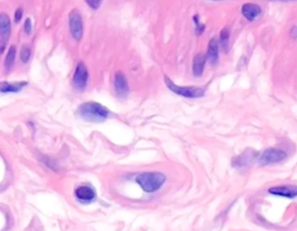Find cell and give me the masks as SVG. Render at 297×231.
I'll return each instance as SVG.
<instances>
[{
    "mask_svg": "<svg viewBox=\"0 0 297 231\" xmlns=\"http://www.w3.org/2000/svg\"><path fill=\"white\" fill-rule=\"evenodd\" d=\"M78 115L87 122H102L108 118L109 110L99 102H88L79 107Z\"/></svg>",
    "mask_w": 297,
    "mask_h": 231,
    "instance_id": "6da1fadb",
    "label": "cell"
},
{
    "mask_svg": "<svg viewBox=\"0 0 297 231\" xmlns=\"http://www.w3.org/2000/svg\"><path fill=\"white\" fill-rule=\"evenodd\" d=\"M135 181L147 193L159 190L166 181V176L159 172H145L138 175Z\"/></svg>",
    "mask_w": 297,
    "mask_h": 231,
    "instance_id": "7a4b0ae2",
    "label": "cell"
},
{
    "mask_svg": "<svg viewBox=\"0 0 297 231\" xmlns=\"http://www.w3.org/2000/svg\"><path fill=\"white\" fill-rule=\"evenodd\" d=\"M164 80L167 88L170 90L172 92L175 93L179 96H183L186 98H200L205 95V90L203 88L195 86H177L167 76H165Z\"/></svg>",
    "mask_w": 297,
    "mask_h": 231,
    "instance_id": "3957f363",
    "label": "cell"
},
{
    "mask_svg": "<svg viewBox=\"0 0 297 231\" xmlns=\"http://www.w3.org/2000/svg\"><path fill=\"white\" fill-rule=\"evenodd\" d=\"M287 153L280 148H268L258 155L257 162L260 166H269L282 162L287 158Z\"/></svg>",
    "mask_w": 297,
    "mask_h": 231,
    "instance_id": "277c9868",
    "label": "cell"
},
{
    "mask_svg": "<svg viewBox=\"0 0 297 231\" xmlns=\"http://www.w3.org/2000/svg\"><path fill=\"white\" fill-rule=\"evenodd\" d=\"M69 27L72 36L74 40L80 41L83 36V23L82 16L77 9H74L68 16Z\"/></svg>",
    "mask_w": 297,
    "mask_h": 231,
    "instance_id": "5b68a950",
    "label": "cell"
},
{
    "mask_svg": "<svg viewBox=\"0 0 297 231\" xmlns=\"http://www.w3.org/2000/svg\"><path fill=\"white\" fill-rule=\"evenodd\" d=\"M267 192L269 195L277 198L294 199L297 198V185H278L268 188Z\"/></svg>",
    "mask_w": 297,
    "mask_h": 231,
    "instance_id": "8992f818",
    "label": "cell"
},
{
    "mask_svg": "<svg viewBox=\"0 0 297 231\" xmlns=\"http://www.w3.org/2000/svg\"><path fill=\"white\" fill-rule=\"evenodd\" d=\"M257 158L258 155H256V152H254V150L247 148L240 155L233 158L232 165L236 168H248L254 162L255 159L257 161Z\"/></svg>",
    "mask_w": 297,
    "mask_h": 231,
    "instance_id": "52a82bcc",
    "label": "cell"
},
{
    "mask_svg": "<svg viewBox=\"0 0 297 231\" xmlns=\"http://www.w3.org/2000/svg\"><path fill=\"white\" fill-rule=\"evenodd\" d=\"M88 76L89 74L86 64L82 62L78 64L73 78L74 87L80 90L86 89L88 82Z\"/></svg>",
    "mask_w": 297,
    "mask_h": 231,
    "instance_id": "ba28073f",
    "label": "cell"
},
{
    "mask_svg": "<svg viewBox=\"0 0 297 231\" xmlns=\"http://www.w3.org/2000/svg\"><path fill=\"white\" fill-rule=\"evenodd\" d=\"M11 20L9 16L6 14L0 15V48L2 53L7 46V42L11 35Z\"/></svg>",
    "mask_w": 297,
    "mask_h": 231,
    "instance_id": "9c48e42d",
    "label": "cell"
},
{
    "mask_svg": "<svg viewBox=\"0 0 297 231\" xmlns=\"http://www.w3.org/2000/svg\"><path fill=\"white\" fill-rule=\"evenodd\" d=\"M114 90L120 98H126L130 92L127 78L121 72H117L114 75Z\"/></svg>",
    "mask_w": 297,
    "mask_h": 231,
    "instance_id": "30bf717a",
    "label": "cell"
},
{
    "mask_svg": "<svg viewBox=\"0 0 297 231\" xmlns=\"http://www.w3.org/2000/svg\"><path fill=\"white\" fill-rule=\"evenodd\" d=\"M76 198L82 202H89L94 201L96 193L94 188L88 185H80L75 190Z\"/></svg>",
    "mask_w": 297,
    "mask_h": 231,
    "instance_id": "8fae6325",
    "label": "cell"
},
{
    "mask_svg": "<svg viewBox=\"0 0 297 231\" xmlns=\"http://www.w3.org/2000/svg\"><path fill=\"white\" fill-rule=\"evenodd\" d=\"M262 12L261 8L258 4L252 3L244 4L241 7V14L248 21H254Z\"/></svg>",
    "mask_w": 297,
    "mask_h": 231,
    "instance_id": "7c38bea8",
    "label": "cell"
},
{
    "mask_svg": "<svg viewBox=\"0 0 297 231\" xmlns=\"http://www.w3.org/2000/svg\"><path fill=\"white\" fill-rule=\"evenodd\" d=\"M219 41L214 38L209 41L207 47V58L212 64H215L219 61Z\"/></svg>",
    "mask_w": 297,
    "mask_h": 231,
    "instance_id": "4fadbf2b",
    "label": "cell"
},
{
    "mask_svg": "<svg viewBox=\"0 0 297 231\" xmlns=\"http://www.w3.org/2000/svg\"><path fill=\"white\" fill-rule=\"evenodd\" d=\"M207 58V56L203 53H199L197 55H195L193 61V74L194 76L199 78L203 74Z\"/></svg>",
    "mask_w": 297,
    "mask_h": 231,
    "instance_id": "5bb4252c",
    "label": "cell"
},
{
    "mask_svg": "<svg viewBox=\"0 0 297 231\" xmlns=\"http://www.w3.org/2000/svg\"><path fill=\"white\" fill-rule=\"evenodd\" d=\"M27 86V82H1V92L3 93L19 92Z\"/></svg>",
    "mask_w": 297,
    "mask_h": 231,
    "instance_id": "9a60e30c",
    "label": "cell"
},
{
    "mask_svg": "<svg viewBox=\"0 0 297 231\" xmlns=\"http://www.w3.org/2000/svg\"><path fill=\"white\" fill-rule=\"evenodd\" d=\"M15 58H16V46H12L8 50L7 56H6V60H5V69L7 72H9L13 68L15 62Z\"/></svg>",
    "mask_w": 297,
    "mask_h": 231,
    "instance_id": "2e32d148",
    "label": "cell"
},
{
    "mask_svg": "<svg viewBox=\"0 0 297 231\" xmlns=\"http://www.w3.org/2000/svg\"><path fill=\"white\" fill-rule=\"evenodd\" d=\"M230 38V30L227 27H224L220 32V47L226 50L228 46V41Z\"/></svg>",
    "mask_w": 297,
    "mask_h": 231,
    "instance_id": "e0dca14e",
    "label": "cell"
},
{
    "mask_svg": "<svg viewBox=\"0 0 297 231\" xmlns=\"http://www.w3.org/2000/svg\"><path fill=\"white\" fill-rule=\"evenodd\" d=\"M32 52H31L30 47L28 46H24L23 48L20 52V60L23 63L27 64L31 58Z\"/></svg>",
    "mask_w": 297,
    "mask_h": 231,
    "instance_id": "ac0fdd59",
    "label": "cell"
},
{
    "mask_svg": "<svg viewBox=\"0 0 297 231\" xmlns=\"http://www.w3.org/2000/svg\"><path fill=\"white\" fill-rule=\"evenodd\" d=\"M193 20H194V24H195V33H196V35H198V36H199V35H201V34L204 32L205 29H206L205 24L200 22V16H199V15H195V16H194Z\"/></svg>",
    "mask_w": 297,
    "mask_h": 231,
    "instance_id": "d6986e66",
    "label": "cell"
},
{
    "mask_svg": "<svg viewBox=\"0 0 297 231\" xmlns=\"http://www.w3.org/2000/svg\"><path fill=\"white\" fill-rule=\"evenodd\" d=\"M86 2L90 8L94 10H98L103 2V0H86Z\"/></svg>",
    "mask_w": 297,
    "mask_h": 231,
    "instance_id": "ffe728a7",
    "label": "cell"
},
{
    "mask_svg": "<svg viewBox=\"0 0 297 231\" xmlns=\"http://www.w3.org/2000/svg\"><path fill=\"white\" fill-rule=\"evenodd\" d=\"M24 29H25V32L27 34H30L32 32V21H31L30 18H27L26 21H25Z\"/></svg>",
    "mask_w": 297,
    "mask_h": 231,
    "instance_id": "44dd1931",
    "label": "cell"
},
{
    "mask_svg": "<svg viewBox=\"0 0 297 231\" xmlns=\"http://www.w3.org/2000/svg\"><path fill=\"white\" fill-rule=\"evenodd\" d=\"M22 16H23V10L21 9V8H19L16 10V12H15V16H14V18H15V21L19 23L21 18H22Z\"/></svg>",
    "mask_w": 297,
    "mask_h": 231,
    "instance_id": "7402d4cb",
    "label": "cell"
},
{
    "mask_svg": "<svg viewBox=\"0 0 297 231\" xmlns=\"http://www.w3.org/2000/svg\"><path fill=\"white\" fill-rule=\"evenodd\" d=\"M290 36L293 38V40H296L297 38V26H293L291 28L290 32Z\"/></svg>",
    "mask_w": 297,
    "mask_h": 231,
    "instance_id": "603a6c76",
    "label": "cell"
},
{
    "mask_svg": "<svg viewBox=\"0 0 297 231\" xmlns=\"http://www.w3.org/2000/svg\"><path fill=\"white\" fill-rule=\"evenodd\" d=\"M270 1H280V2H294L297 0H270Z\"/></svg>",
    "mask_w": 297,
    "mask_h": 231,
    "instance_id": "cb8c5ba5",
    "label": "cell"
},
{
    "mask_svg": "<svg viewBox=\"0 0 297 231\" xmlns=\"http://www.w3.org/2000/svg\"><path fill=\"white\" fill-rule=\"evenodd\" d=\"M208 1H223V0H208Z\"/></svg>",
    "mask_w": 297,
    "mask_h": 231,
    "instance_id": "d4e9b609",
    "label": "cell"
}]
</instances>
